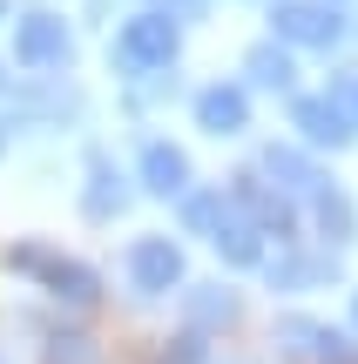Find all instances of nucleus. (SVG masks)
Listing matches in <instances>:
<instances>
[{"label":"nucleus","mask_w":358,"mask_h":364,"mask_svg":"<svg viewBox=\"0 0 358 364\" xmlns=\"http://www.w3.org/2000/svg\"><path fill=\"white\" fill-rule=\"evenodd\" d=\"M129 277H135V290H169V284H183V250L169 243V236H142V243L129 250Z\"/></svg>","instance_id":"5"},{"label":"nucleus","mask_w":358,"mask_h":364,"mask_svg":"<svg viewBox=\"0 0 358 364\" xmlns=\"http://www.w3.org/2000/svg\"><path fill=\"white\" fill-rule=\"evenodd\" d=\"M291 129L305 135L311 149H345L358 135V115H352V102H338V95H305V102H291Z\"/></svg>","instance_id":"2"},{"label":"nucleus","mask_w":358,"mask_h":364,"mask_svg":"<svg viewBox=\"0 0 358 364\" xmlns=\"http://www.w3.org/2000/svg\"><path fill=\"white\" fill-rule=\"evenodd\" d=\"M278 338H284V351H298V358H318V364H352V344L338 338V331H325V324H305V317H291Z\"/></svg>","instance_id":"7"},{"label":"nucleus","mask_w":358,"mask_h":364,"mask_svg":"<svg viewBox=\"0 0 358 364\" xmlns=\"http://www.w3.org/2000/svg\"><path fill=\"white\" fill-rule=\"evenodd\" d=\"M14 270H34L41 284H48L54 297H68V304H95V290H102V284H95V270H88V263L48 257V250H34V243H27V250H14Z\"/></svg>","instance_id":"4"},{"label":"nucleus","mask_w":358,"mask_h":364,"mask_svg":"<svg viewBox=\"0 0 358 364\" xmlns=\"http://www.w3.org/2000/svg\"><path fill=\"white\" fill-rule=\"evenodd\" d=\"M318 230L332 236V243H352V203L338 189H318Z\"/></svg>","instance_id":"14"},{"label":"nucleus","mask_w":358,"mask_h":364,"mask_svg":"<svg viewBox=\"0 0 358 364\" xmlns=\"http://www.w3.org/2000/svg\"><path fill=\"white\" fill-rule=\"evenodd\" d=\"M270 21H278V41H291V48H332L345 34V14L332 0H278Z\"/></svg>","instance_id":"3"},{"label":"nucleus","mask_w":358,"mask_h":364,"mask_svg":"<svg viewBox=\"0 0 358 364\" xmlns=\"http://www.w3.org/2000/svg\"><path fill=\"white\" fill-rule=\"evenodd\" d=\"M162 364H203V338H176V351H162Z\"/></svg>","instance_id":"17"},{"label":"nucleus","mask_w":358,"mask_h":364,"mask_svg":"<svg viewBox=\"0 0 358 364\" xmlns=\"http://www.w3.org/2000/svg\"><path fill=\"white\" fill-rule=\"evenodd\" d=\"M0 142H7V129H0Z\"/></svg>","instance_id":"22"},{"label":"nucleus","mask_w":358,"mask_h":364,"mask_svg":"<svg viewBox=\"0 0 358 364\" xmlns=\"http://www.w3.org/2000/svg\"><path fill=\"white\" fill-rule=\"evenodd\" d=\"M338 102H358V81H345V88H338Z\"/></svg>","instance_id":"19"},{"label":"nucleus","mask_w":358,"mask_h":364,"mask_svg":"<svg viewBox=\"0 0 358 364\" xmlns=\"http://www.w3.org/2000/svg\"><path fill=\"white\" fill-rule=\"evenodd\" d=\"M129 203V189H122V176L108 169V156L88 162V216H115V209Z\"/></svg>","instance_id":"11"},{"label":"nucleus","mask_w":358,"mask_h":364,"mask_svg":"<svg viewBox=\"0 0 358 364\" xmlns=\"http://www.w3.org/2000/svg\"><path fill=\"white\" fill-rule=\"evenodd\" d=\"M162 7H169V14H196V0H162Z\"/></svg>","instance_id":"18"},{"label":"nucleus","mask_w":358,"mask_h":364,"mask_svg":"<svg viewBox=\"0 0 358 364\" xmlns=\"http://www.w3.org/2000/svg\"><path fill=\"white\" fill-rule=\"evenodd\" d=\"M251 75L264 88H291V54L284 48H251Z\"/></svg>","instance_id":"15"},{"label":"nucleus","mask_w":358,"mask_h":364,"mask_svg":"<svg viewBox=\"0 0 358 364\" xmlns=\"http://www.w3.org/2000/svg\"><path fill=\"white\" fill-rule=\"evenodd\" d=\"M0 81H7V75H0Z\"/></svg>","instance_id":"23"},{"label":"nucleus","mask_w":358,"mask_h":364,"mask_svg":"<svg viewBox=\"0 0 358 364\" xmlns=\"http://www.w3.org/2000/svg\"><path fill=\"white\" fill-rule=\"evenodd\" d=\"M14 54H21L27 68H54L68 54V27L54 21V14H27V21L14 27Z\"/></svg>","instance_id":"6"},{"label":"nucleus","mask_w":358,"mask_h":364,"mask_svg":"<svg viewBox=\"0 0 358 364\" xmlns=\"http://www.w3.org/2000/svg\"><path fill=\"white\" fill-rule=\"evenodd\" d=\"M264 176H278L284 189H318V176H311V162L298 149H264Z\"/></svg>","instance_id":"12"},{"label":"nucleus","mask_w":358,"mask_h":364,"mask_svg":"<svg viewBox=\"0 0 358 364\" xmlns=\"http://www.w3.org/2000/svg\"><path fill=\"white\" fill-rule=\"evenodd\" d=\"M230 216V196H189V203H183V223H189V230H196V236H216V223H223Z\"/></svg>","instance_id":"13"},{"label":"nucleus","mask_w":358,"mask_h":364,"mask_svg":"<svg viewBox=\"0 0 358 364\" xmlns=\"http://www.w3.org/2000/svg\"><path fill=\"white\" fill-rule=\"evenodd\" d=\"M196 122H203L210 135H237L243 122H251L243 88H223V81H216V88H203V95H196Z\"/></svg>","instance_id":"8"},{"label":"nucleus","mask_w":358,"mask_h":364,"mask_svg":"<svg viewBox=\"0 0 358 364\" xmlns=\"http://www.w3.org/2000/svg\"><path fill=\"white\" fill-rule=\"evenodd\" d=\"M0 14H7V0H0Z\"/></svg>","instance_id":"21"},{"label":"nucleus","mask_w":358,"mask_h":364,"mask_svg":"<svg viewBox=\"0 0 358 364\" xmlns=\"http://www.w3.org/2000/svg\"><path fill=\"white\" fill-rule=\"evenodd\" d=\"M210 243L223 250V263H257V257H264V236H257V223H251V216H237V203H230V216L216 223Z\"/></svg>","instance_id":"10"},{"label":"nucleus","mask_w":358,"mask_h":364,"mask_svg":"<svg viewBox=\"0 0 358 364\" xmlns=\"http://www.w3.org/2000/svg\"><path fill=\"white\" fill-rule=\"evenodd\" d=\"M142 182L156 196H183L189 189V156H183V149H169V142H149L142 149Z\"/></svg>","instance_id":"9"},{"label":"nucleus","mask_w":358,"mask_h":364,"mask_svg":"<svg viewBox=\"0 0 358 364\" xmlns=\"http://www.w3.org/2000/svg\"><path fill=\"white\" fill-rule=\"evenodd\" d=\"M189 311H196V324H216V317H230L237 311V297H230V290H196V297H189Z\"/></svg>","instance_id":"16"},{"label":"nucleus","mask_w":358,"mask_h":364,"mask_svg":"<svg viewBox=\"0 0 358 364\" xmlns=\"http://www.w3.org/2000/svg\"><path fill=\"white\" fill-rule=\"evenodd\" d=\"M169 61H176V21H169V14H135V21H122L115 68L149 75V68H169Z\"/></svg>","instance_id":"1"},{"label":"nucleus","mask_w":358,"mask_h":364,"mask_svg":"<svg viewBox=\"0 0 358 364\" xmlns=\"http://www.w3.org/2000/svg\"><path fill=\"white\" fill-rule=\"evenodd\" d=\"M352 317H358V297H352Z\"/></svg>","instance_id":"20"}]
</instances>
